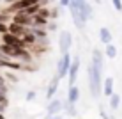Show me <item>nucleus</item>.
Listing matches in <instances>:
<instances>
[{
  "instance_id": "obj_1",
  "label": "nucleus",
  "mask_w": 122,
  "mask_h": 119,
  "mask_svg": "<svg viewBox=\"0 0 122 119\" xmlns=\"http://www.w3.org/2000/svg\"><path fill=\"white\" fill-rule=\"evenodd\" d=\"M101 73H103V64L92 62L89 66V85H90V94L94 98H99L103 85H101Z\"/></svg>"
},
{
  "instance_id": "obj_2",
  "label": "nucleus",
  "mask_w": 122,
  "mask_h": 119,
  "mask_svg": "<svg viewBox=\"0 0 122 119\" xmlns=\"http://www.w3.org/2000/svg\"><path fill=\"white\" fill-rule=\"evenodd\" d=\"M69 66H71L69 52H67V53H62V59L58 61V64H57V76H58V78H64V76L69 73Z\"/></svg>"
},
{
  "instance_id": "obj_3",
  "label": "nucleus",
  "mask_w": 122,
  "mask_h": 119,
  "mask_svg": "<svg viewBox=\"0 0 122 119\" xmlns=\"http://www.w3.org/2000/svg\"><path fill=\"white\" fill-rule=\"evenodd\" d=\"M71 2L76 6V9L80 11V14H81V18L85 20V22L92 18V7L87 4V0H71Z\"/></svg>"
},
{
  "instance_id": "obj_4",
  "label": "nucleus",
  "mask_w": 122,
  "mask_h": 119,
  "mask_svg": "<svg viewBox=\"0 0 122 119\" xmlns=\"http://www.w3.org/2000/svg\"><path fill=\"white\" fill-rule=\"evenodd\" d=\"M2 41L5 45H11V46H18V48H27V45H25V41L21 39L20 36H14V34L11 32H5L2 34Z\"/></svg>"
},
{
  "instance_id": "obj_5",
  "label": "nucleus",
  "mask_w": 122,
  "mask_h": 119,
  "mask_svg": "<svg viewBox=\"0 0 122 119\" xmlns=\"http://www.w3.org/2000/svg\"><path fill=\"white\" fill-rule=\"evenodd\" d=\"M41 0H16V2H12L9 7H7V11L9 12H18V11H23L27 9V7L34 6V4H39Z\"/></svg>"
},
{
  "instance_id": "obj_6",
  "label": "nucleus",
  "mask_w": 122,
  "mask_h": 119,
  "mask_svg": "<svg viewBox=\"0 0 122 119\" xmlns=\"http://www.w3.org/2000/svg\"><path fill=\"white\" fill-rule=\"evenodd\" d=\"M12 22L20 23V25H25V27H32V25H34V16L27 14V12H23V11H18L16 16L12 18Z\"/></svg>"
},
{
  "instance_id": "obj_7",
  "label": "nucleus",
  "mask_w": 122,
  "mask_h": 119,
  "mask_svg": "<svg viewBox=\"0 0 122 119\" xmlns=\"http://www.w3.org/2000/svg\"><path fill=\"white\" fill-rule=\"evenodd\" d=\"M71 43H73V36H71L67 30H64L60 34V41H58V45H60V52L62 53H67L71 48Z\"/></svg>"
},
{
  "instance_id": "obj_8",
  "label": "nucleus",
  "mask_w": 122,
  "mask_h": 119,
  "mask_svg": "<svg viewBox=\"0 0 122 119\" xmlns=\"http://www.w3.org/2000/svg\"><path fill=\"white\" fill-rule=\"evenodd\" d=\"M69 11H71V16H73V22H74V25H76L78 28H83L85 27V20L81 18V14H80V11L76 9V6H74L73 2H69Z\"/></svg>"
},
{
  "instance_id": "obj_9",
  "label": "nucleus",
  "mask_w": 122,
  "mask_h": 119,
  "mask_svg": "<svg viewBox=\"0 0 122 119\" xmlns=\"http://www.w3.org/2000/svg\"><path fill=\"white\" fill-rule=\"evenodd\" d=\"M78 69H80V59L76 57L73 62H71L69 66V85H74V82H76V76H78Z\"/></svg>"
},
{
  "instance_id": "obj_10",
  "label": "nucleus",
  "mask_w": 122,
  "mask_h": 119,
  "mask_svg": "<svg viewBox=\"0 0 122 119\" xmlns=\"http://www.w3.org/2000/svg\"><path fill=\"white\" fill-rule=\"evenodd\" d=\"M28 28H30V27H25V25L14 23V22H12V23L9 25V32H11V34H14V36H20V37H21L23 34L28 30Z\"/></svg>"
},
{
  "instance_id": "obj_11",
  "label": "nucleus",
  "mask_w": 122,
  "mask_h": 119,
  "mask_svg": "<svg viewBox=\"0 0 122 119\" xmlns=\"http://www.w3.org/2000/svg\"><path fill=\"white\" fill-rule=\"evenodd\" d=\"M80 98V89L76 85H69V91H67V101L71 103H76Z\"/></svg>"
},
{
  "instance_id": "obj_12",
  "label": "nucleus",
  "mask_w": 122,
  "mask_h": 119,
  "mask_svg": "<svg viewBox=\"0 0 122 119\" xmlns=\"http://www.w3.org/2000/svg\"><path fill=\"white\" fill-rule=\"evenodd\" d=\"M103 92H104V96H108V98H110V96L113 94V78H112V76L104 78V84H103Z\"/></svg>"
},
{
  "instance_id": "obj_13",
  "label": "nucleus",
  "mask_w": 122,
  "mask_h": 119,
  "mask_svg": "<svg viewBox=\"0 0 122 119\" xmlns=\"http://www.w3.org/2000/svg\"><path fill=\"white\" fill-rule=\"evenodd\" d=\"M99 39H101V43H104V45L112 43V32L108 30L106 27H103V28L99 30Z\"/></svg>"
},
{
  "instance_id": "obj_14",
  "label": "nucleus",
  "mask_w": 122,
  "mask_h": 119,
  "mask_svg": "<svg viewBox=\"0 0 122 119\" xmlns=\"http://www.w3.org/2000/svg\"><path fill=\"white\" fill-rule=\"evenodd\" d=\"M58 76H55V78L51 80V84H50V87H48V92H46V96H48V100H51L53 98V94L57 92V89H58Z\"/></svg>"
},
{
  "instance_id": "obj_15",
  "label": "nucleus",
  "mask_w": 122,
  "mask_h": 119,
  "mask_svg": "<svg viewBox=\"0 0 122 119\" xmlns=\"http://www.w3.org/2000/svg\"><path fill=\"white\" fill-rule=\"evenodd\" d=\"M60 108H62L60 101H58V100H51V101H50V105H48V114H50V116H53V114H57Z\"/></svg>"
},
{
  "instance_id": "obj_16",
  "label": "nucleus",
  "mask_w": 122,
  "mask_h": 119,
  "mask_svg": "<svg viewBox=\"0 0 122 119\" xmlns=\"http://www.w3.org/2000/svg\"><path fill=\"white\" fill-rule=\"evenodd\" d=\"M119 105H120V96L119 94H113L110 96V107H112V110H115V108H119Z\"/></svg>"
},
{
  "instance_id": "obj_17",
  "label": "nucleus",
  "mask_w": 122,
  "mask_h": 119,
  "mask_svg": "<svg viewBox=\"0 0 122 119\" xmlns=\"http://www.w3.org/2000/svg\"><path fill=\"white\" fill-rule=\"evenodd\" d=\"M106 57H108V59H115V57H117V48H115V45H112V43L106 45Z\"/></svg>"
},
{
  "instance_id": "obj_18",
  "label": "nucleus",
  "mask_w": 122,
  "mask_h": 119,
  "mask_svg": "<svg viewBox=\"0 0 122 119\" xmlns=\"http://www.w3.org/2000/svg\"><path fill=\"white\" fill-rule=\"evenodd\" d=\"M34 25L36 27H43V25H46V18H43L39 14H34Z\"/></svg>"
},
{
  "instance_id": "obj_19",
  "label": "nucleus",
  "mask_w": 122,
  "mask_h": 119,
  "mask_svg": "<svg viewBox=\"0 0 122 119\" xmlns=\"http://www.w3.org/2000/svg\"><path fill=\"white\" fill-rule=\"evenodd\" d=\"M66 110H67V114H69L71 117L76 116V108H74V103H71V101H67V103H66Z\"/></svg>"
},
{
  "instance_id": "obj_20",
  "label": "nucleus",
  "mask_w": 122,
  "mask_h": 119,
  "mask_svg": "<svg viewBox=\"0 0 122 119\" xmlns=\"http://www.w3.org/2000/svg\"><path fill=\"white\" fill-rule=\"evenodd\" d=\"M32 32L36 34V37H43V39L46 37V30H43V28H39V27H34Z\"/></svg>"
},
{
  "instance_id": "obj_21",
  "label": "nucleus",
  "mask_w": 122,
  "mask_h": 119,
  "mask_svg": "<svg viewBox=\"0 0 122 119\" xmlns=\"http://www.w3.org/2000/svg\"><path fill=\"white\" fill-rule=\"evenodd\" d=\"M36 14H39V16H43V18H48V16H50V11H48V9H44V7H41V9H39V11H37V12H36Z\"/></svg>"
},
{
  "instance_id": "obj_22",
  "label": "nucleus",
  "mask_w": 122,
  "mask_h": 119,
  "mask_svg": "<svg viewBox=\"0 0 122 119\" xmlns=\"http://www.w3.org/2000/svg\"><path fill=\"white\" fill-rule=\"evenodd\" d=\"M0 91H2V92H7V85H5V80H4L2 75H0Z\"/></svg>"
},
{
  "instance_id": "obj_23",
  "label": "nucleus",
  "mask_w": 122,
  "mask_h": 119,
  "mask_svg": "<svg viewBox=\"0 0 122 119\" xmlns=\"http://www.w3.org/2000/svg\"><path fill=\"white\" fill-rule=\"evenodd\" d=\"M112 2H113V7L117 11H122V0H112Z\"/></svg>"
},
{
  "instance_id": "obj_24",
  "label": "nucleus",
  "mask_w": 122,
  "mask_h": 119,
  "mask_svg": "<svg viewBox=\"0 0 122 119\" xmlns=\"http://www.w3.org/2000/svg\"><path fill=\"white\" fill-rule=\"evenodd\" d=\"M5 32H9V27H5V23L0 22V34H5Z\"/></svg>"
},
{
  "instance_id": "obj_25",
  "label": "nucleus",
  "mask_w": 122,
  "mask_h": 119,
  "mask_svg": "<svg viewBox=\"0 0 122 119\" xmlns=\"http://www.w3.org/2000/svg\"><path fill=\"white\" fill-rule=\"evenodd\" d=\"M7 78H9L11 82H18V76H16V75H12V73H7Z\"/></svg>"
},
{
  "instance_id": "obj_26",
  "label": "nucleus",
  "mask_w": 122,
  "mask_h": 119,
  "mask_svg": "<svg viewBox=\"0 0 122 119\" xmlns=\"http://www.w3.org/2000/svg\"><path fill=\"white\" fill-rule=\"evenodd\" d=\"M34 98H36V92H34V91H30V92L27 94V101H32Z\"/></svg>"
},
{
  "instance_id": "obj_27",
  "label": "nucleus",
  "mask_w": 122,
  "mask_h": 119,
  "mask_svg": "<svg viewBox=\"0 0 122 119\" xmlns=\"http://www.w3.org/2000/svg\"><path fill=\"white\" fill-rule=\"evenodd\" d=\"M50 16H51V18H57L58 16V9H53L51 12H50Z\"/></svg>"
},
{
  "instance_id": "obj_28",
  "label": "nucleus",
  "mask_w": 122,
  "mask_h": 119,
  "mask_svg": "<svg viewBox=\"0 0 122 119\" xmlns=\"http://www.w3.org/2000/svg\"><path fill=\"white\" fill-rule=\"evenodd\" d=\"M7 66V61H5V59H2V57H0V68H5Z\"/></svg>"
},
{
  "instance_id": "obj_29",
  "label": "nucleus",
  "mask_w": 122,
  "mask_h": 119,
  "mask_svg": "<svg viewBox=\"0 0 122 119\" xmlns=\"http://www.w3.org/2000/svg\"><path fill=\"white\" fill-rule=\"evenodd\" d=\"M7 18H9V16H5V14H0V22H2V23H5V22H7Z\"/></svg>"
},
{
  "instance_id": "obj_30",
  "label": "nucleus",
  "mask_w": 122,
  "mask_h": 119,
  "mask_svg": "<svg viewBox=\"0 0 122 119\" xmlns=\"http://www.w3.org/2000/svg\"><path fill=\"white\" fill-rule=\"evenodd\" d=\"M69 2H71V0H60V6H64V7H67V6H69Z\"/></svg>"
},
{
  "instance_id": "obj_31",
  "label": "nucleus",
  "mask_w": 122,
  "mask_h": 119,
  "mask_svg": "<svg viewBox=\"0 0 122 119\" xmlns=\"http://www.w3.org/2000/svg\"><path fill=\"white\" fill-rule=\"evenodd\" d=\"M50 30H57V23H51V25H50Z\"/></svg>"
},
{
  "instance_id": "obj_32",
  "label": "nucleus",
  "mask_w": 122,
  "mask_h": 119,
  "mask_svg": "<svg viewBox=\"0 0 122 119\" xmlns=\"http://www.w3.org/2000/svg\"><path fill=\"white\" fill-rule=\"evenodd\" d=\"M5 2H11V4H12V2H16V0H5Z\"/></svg>"
},
{
  "instance_id": "obj_33",
  "label": "nucleus",
  "mask_w": 122,
  "mask_h": 119,
  "mask_svg": "<svg viewBox=\"0 0 122 119\" xmlns=\"http://www.w3.org/2000/svg\"><path fill=\"white\" fill-rule=\"evenodd\" d=\"M94 2H96V4H99V2H101V0H94Z\"/></svg>"
},
{
  "instance_id": "obj_34",
  "label": "nucleus",
  "mask_w": 122,
  "mask_h": 119,
  "mask_svg": "<svg viewBox=\"0 0 122 119\" xmlns=\"http://www.w3.org/2000/svg\"><path fill=\"white\" fill-rule=\"evenodd\" d=\"M53 119H60V117H53Z\"/></svg>"
}]
</instances>
